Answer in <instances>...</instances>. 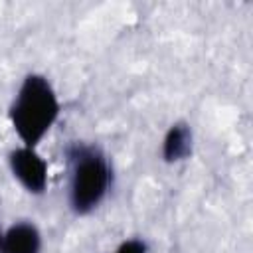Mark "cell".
<instances>
[{
	"mask_svg": "<svg viewBox=\"0 0 253 253\" xmlns=\"http://www.w3.org/2000/svg\"><path fill=\"white\" fill-rule=\"evenodd\" d=\"M8 168L14 180L32 196L45 192L49 184V168L38 148L18 144L8 152Z\"/></svg>",
	"mask_w": 253,
	"mask_h": 253,
	"instance_id": "3957f363",
	"label": "cell"
},
{
	"mask_svg": "<svg viewBox=\"0 0 253 253\" xmlns=\"http://www.w3.org/2000/svg\"><path fill=\"white\" fill-rule=\"evenodd\" d=\"M113 253H150V247L140 237H128V239H123L113 249Z\"/></svg>",
	"mask_w": 253,
	"mask_h": 253,
	"instance_id": "8992f818",
	"label": "cell"
},
{
	"mask_svg": "<svg viewBox=\"0 0 253 253\" xmlns=\"http://www.w3.org/2000/svg\"><path fill=\"white\" fill-rule=\"evenodd\" d=\"M59 115L61 101L53 83L38 71L24 75L8 107V119L20 144L38 148Z\"/></svg>",
	"mask_w": 253,
	"mask_h": 253,
	"instance_id": "6da1fadb",
	"label": "cell"
},
{
	"mask_svg": "<svg viewBox=\"0 0 253 253\" xmlns=\"http://www.w3.org/2000/svg\"><path fill=\"white\" fill-rule=\"evenodd\" d=\"M2 233H4V229L0 227V247H2Z\"/></svg>",
	"mask_w": 253,
	"mask_h": 253,
	"instance_id": "52a82bcc",
	"label": "cell"
},
{
	"mask_svg": "<svg viewBox=\"0 0 253 253\" xmlns=\"http://www.w3.org/2000/svg\"><path fill=\"white\" fill-rule=\"evenodd\" d=\"M192 146H194V134L188 123H174L166 130L162 138V158L170 164L182 162L192 156Z\"/></svg>",
	"mask_w": 253,
	"mask_h": 253,
	"instance_id": "5b68a950",
	"label": "cell"
},
{
	"mask_svg": "<svg viewBox=\"0 0 253 253\" xmlns=\"http://www.w3.org/2000/svg\"><path fill=\"white\" fill-rule=\"evenodd\" d=\"M43 235L32 219H16L2 233L0 253H42Z\"/></svg>",
	"mask_w": 253,
	"mask_h": 253,
	"instance_id": "277c9868",
	"label": "cell"
},
{
	"mask_svg": "<svg viewBox=\"0 0 253 253\" xmlns=\"http://www.w3.org/2000/svg\"><path fill=\"white\" fill-rule=\"evenodd\" d=\"M113 188V166L95 142H73L67 148V206L75 215L101 208Z\"/></svg>",
	"mask_w": 253,
	"mask_h": 253,
	"instance_id": "7a4b0ae2",
	"label": "cell"
}]
</instances>
